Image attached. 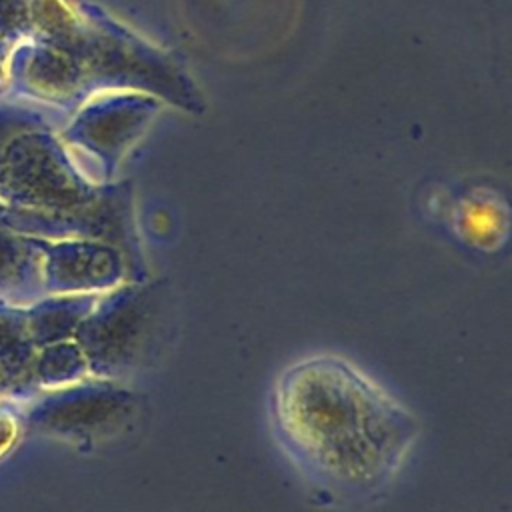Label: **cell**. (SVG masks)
I'll return each mask as SVG.
<instances>
[{"instance_id":"1","label":"cell","mask_w":512,"mask_h":512,"mask_svg":"<svg viewBox=\"0 0 512 512\" xmlns=\"http://www.w3.org/2000/svg\"><path fill=\"white\" fill-rule=\"evenodd\" d=\"M270 414L278 444L300 474L344 502L382 496L420 436L414 412L336 354L286 366L274 382Z\"/></svg>"},{"instance_id":"2","label":"cell","mask_w":512,"mask_h":512,"mask_svg":"<svg viewBox=\"0 0 512 512\" xmlns=\"http://www.w3.org/2000/svg\"><path fill=\"white\" fill-rule=\"evenodd\" d=\"M452 228L464 244L492 252L500 248L508 236V210L498 198L474 192L456 204Z\"/></svg>"}]
</instances>
